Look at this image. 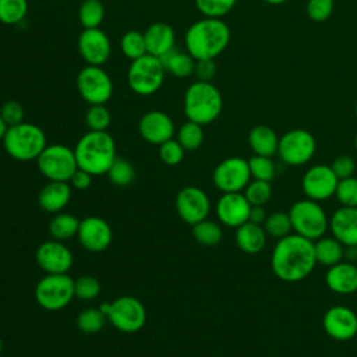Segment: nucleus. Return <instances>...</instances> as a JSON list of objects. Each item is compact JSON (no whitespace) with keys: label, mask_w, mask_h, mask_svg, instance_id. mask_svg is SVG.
Segmentation results:
<instances>
[{"label":"nucleus","mask_w":357,"mask_h":357,"mask_svg":"<svg viewBox=\"0 0 357 357\" xmlns=\"http://www.w3.org/2000/svg\"><path fill=\"white\" fill-rule=\"evenodd\" d=\"M146 52L155 57H163L172 49H174V29L166 22H153L144 32Z\"/></svg>","instance_id":"24"},{"label":"nucleus","mask_w":357,"mask_h":357,"mask_svg":"<svg viewBox=\"0 0 357 357\" xmlns=\"http://www.w3.org/2000/svg\"><path fill=\"white\" fill-rule=\"evenodd\" d=\"M1 351H3V340L0 337V354H1Z\"/></svg>","instance_id":"54"},{"label":"nucleus","mask_w":357,"mask_h":357,"mask_svg":"<svg viewBox=\"0 0 357 357\" xmlns=\"http://www.w3.org/2000/svg\"><path fill=\"white\" fill-rule=\"evenodd\" d=\"M266 211L264 206H251L250 209V218L248 220L252 223H258V225H264L265 219H266Z\"/></svg>","instance_id":"51"},{"label":"nucleus","mask_w":357,"mask_h":357,"mask_svg":"<svg viewBox=\"0 0 357 357\" xmlns=\"http://www.w3.org/2000/svg\"><path fill=\"white\" fill-rule=\"evenodd\" d=\"M28 13V0H0V22L20 24Z\"/></svg>","instance_id":"37"},{"label":"nucleus","mask_w":357,"mask_h":357,"mask_svg":"<svg viewBox=\"0 0 357 357\" xmlns=\"http://www.w3.org/2000/svg\"><path fill=\"white\" fill-rule=\"evenodd\" d=\"M335 197L342 206H357V177L340 178L336 185Z\"/></svg>","instance_id":"43"},{"label":"nucleus","mask_w":357,"mask_h":357,"mask_svg":"<svg viewBox=\"0 0 357 357\" xmlns=\"http://www.w3.org/2000/svg\"><path fill=\"white\" fill-rule=\"evenodd\" d=\"M248 167L251 173V178L255 180H264V181H272L276 174V166L269 156H261L254 155L248 159Z\"/></svg>","instance_id":"39"},{"label":"nucleus","mask_w":357,"mask_h":357,"mask_svg":"<svg viewBox=\"0 0 357 357\" xmlns=\"http://www.w3.org/2000/svg\"><path fill=\"white\" fill-rule=\"evenodd\" d=\"M176 209L181 220L192 226L208 218L211 201L206 192L199 187L185 185L176 197Z\"/></svg>","instance_id":"14"},{"label":"nucleus","mask_w":357,"mask_h":357,"mask_svg":"<svg viewBox=\"0 0 357 357\" xmlns=\"http://www.w3.org/2000/svg\"><path fill=\"white\" fill-rule=\"evenodd\" d=\"M77 89L86 103L106 105L113 93V82L102 66L86 64L77 75Z\"/></svg>","instance_id":"11"},{"label":"nucleus","mask_w":357,"mask_h":357,"mask_svg":"<svg viewBox=\"0 0 357 357\" xmlns=\"http://www.w3.org/2000/svg\"><path fill=\"white\" fill-rule=\"evenodd\" d=\"M92 178H93V176L91 173H88V172H85V170L78 167L77 172L71 176L68 183L75 190H86V188L91 187Z\"/></svg>","instance_id":"50"},{"label":"nucleus","mask_w":357,"mask_h":357,"mask_svg":"<svg viewBox=\"0 0 357 357\" xmlns=\"http://www.w3.org/2000/svg\"><path fill=\"white\" fill-rule=\"evenodd\" d=\"M194 74L197 75L198 81H208L211 82L216 74V64L215 59H204L195 60V70Z\"/></svg>","instance_id":"49"},{"label":"nucleus","mask_w":357,"mask_h":357,"mask_svg":"<svg viewBox=\"0 0 357 357\" xmlns=\"http://www.w3.org/2000/svg\"><path fill=\"white\" fill-rule=\"evenodd\" d=\"M160 60L165 70L177 78H185L194 74L195 59L188 52L172 49L169 53L160 57Z\"/></svg>","instance_id":"29"},{"label":"nucleus","mask_w":357,"mask_h":357,"mask_svg":"<svg viewBox=\"0 0 357 357\" xmlns=\"http://www.w3.org/2000/svg\"><path fill=\"white\" fill-rule=\"evenodd\" d=\"M74 293L75 297L82 301L95 300L100 293V283L96 278L84 275L74 280Z\"/></svg>","instance_id":"44"},{"label":"nucleus","mask_w":357,"mask_h":357,"mask_svg":"<svg viewBox=\"0 0 357 357\" xmlns=\"http://www.w3.org/2000/svg\"><path fill=\"white\" fill-rule=\"evenodd\" d=\"M165 73L162 60L146 53L131 61L127 71V82L134 93L149 96L160 89L165 81Z\"/></svg>","instance_id":"7"},{"label":"nucleus","mask_w":357,"mask_h":357,"mask_svg":"<svg viewBox=\"0 0 357 357\" xmlns=\"http://www.w3.org/2000/svg\"><path fill=\"white\" fill-rule=\"evenodd\" d=\"M74 297V279L67 273H46L35 287V300L46 311H60Z\"/></svg>","instance_id":"9"},{"label":"nucleus","mask_w":357,"mask_h":357,"mask_svg":"<svg viewBox=\"0 0 357 357\" xmlns=\"http://www.w3.org/2000/svg\"><path fill=\"white\" fill-rule=\"evenodd\" d=\"M184 148L177 139H167L159 145V158L167 166H176L181 163L184 158Z\"/></svg>","instance_id":"45"},{"label":"nucleus","mask_w":357,"mask_h":357,"mask_svg":"<svg viewBox=\"0 0 357 357\" xmlns=\"http://www.w3.org/2000/svg\"><path fill=\"white\" fill-rule=\"evenodd\" d=\"M78 227L79 220L77 219V216L66 212H59L52 218L49 223V234L53 240L66 241L77 236Z\"/></svg>","instance_id":"30"},{"label":"nucleus","mask_w":357,"mask_h":357,"mask_svg":"<svg viewBox=\"0 0 357 357\" xmlns=\"http://www.w3.org/2000/svg\"><path fill=\"white\" fill-rule=\"evenodd\" d=\"M192 237L197 240V243L206 247H212L220 243L223 237V231L220 225H218L216 222L204 219L192 225Z\"/></svg>","instance_id":"32"},{"label":"nucleus","mask_w":357,"mask_h":357,"mask_svg":"<svg viewBox=\"0 0 357 357\" xmlns=\"http://www.w3.org/2000/svg\"><path fill=\"white\" fill-rule=\"evenodd\" d=\"M248 145L254 155L272 158L275 153H278L279 137L273 128L259 124L251 128L248 134Z\"/></svg>","instance_id":"27"},{"label":"nucleus","mask_w":357,"mask_h":357,"mask_svg":"<svg viewBox=\"0 0 357 357\" xmlns=\"http://www.w3.org/2000/svg\"><path fill=\"white\" fill-rule=\"evenodd\" d=\"M77 237L85 250L91 252H102L110 245L113 231L103 218L88 216L79 220Z\"/></svg>","instance_id":"19"},{"label":"nucleus","mask_w":357,"mask_h":357,"mask_svg":"<svg viewBox=\"0 0 357 357\" xmlns=\"http://www.w3.org/2000/svg\"><path fill=\"white\" fill-rule=\"evenodd\" d=\"M314 252L317 265H324L326 268L343 261L344 245L332 237H321L314 241Z\"/></svg>","instance_id":"28"},{"label":"nucleus","mask_w":357,"mask_h":357,"mask_svg":"<svg viewBox=\"0 0 357 357\" xmlns=\"http://www.w3.org/2000/svg\"><path fill=\"white\" fill-rule=\"evenodd\" d=\"M328 289L337 294H353L357 291V265L350 261H340L328 268L325 273Z\"/></svg>","instance_id":"23"},{"label":"nucleus","mask_w":357,"mask_h":357,"mask_svg":"<svg viewBox=\"0 0 357 357\" xmlns=\"http://www.w3.org/2000/svg\"><path fill=\"white\" fill-rule=\"evenodd\" d=\"M265 3H268V4H273V6H278V4H283V3H286L287 0H264Z\"/></svg>","instance_id":"53"},{"label":"nucleus","mask_w":357,"mask_h":357,"mask_svg":"<svg viewBox=\"0 0 357 357\" xmlns=\"http://www.w3.org/2000/svg\"><path fill=\"white\" fill-rule=\"evenodd\" d=\"M138 131L146 142L160 145L165 141L173 138L174 123L165 112L149 110L139 119Z\"/></svg>","instance_id":"21"},{"label":"nucleus","mask_w":357,"mask_h":357,"mask_svg":"<svg viewBox=\"0 0 357 357\" xmlns=\"http://www.w3.org/2000/svg\"><path fill=\"white\" fill-rule=\"evenodd\" d=\"M36 165L49 181H70L78 169L74 149L63 144L46 145L38 156Z\"/></svg>","instance_id":"10"},{"label":"nucleus","mask_w":357,"mask_h":357,"mask_svg":"<svg viewBox=\"0 0 357 357\" xmlns=\"http://www.w3.org/2000/svg\"><path fill=\"white\" fill-rule=\"evenodd\" d=\"M7 128H8V126L6 124V121L3 120V117L0 116V141L4 138V134H6Z\"/></svg>","instance_id":"52"},{"label":"nucleus","mask_w":357,"mask_h":357,"mask_svg":"<svg viewBox=\"0 0 357 357\" xmlns=\"http://www.w3.org/2000/svg\"><path fill=\"white\" fill-rule=\"evenodd\" d=\"M107 322V317L103 310L99 308H86L81 311L77 317V326L84 333H98L103 329Z\"/></svg>","instance_id":"35"},{"label":"nucleus","mask_w":357,"mask_h":357,"mask_svg":"<svg viewBox=\"0 0 357 357\" xmlns=\"http://www.w3.org/2000/svg\"><path fill=\"white\" fill-rule=\"evenodd\" d=\"M317 149L314 135L303 128H294L279 138L278 155L289 166H301L311 160Z\"/></svg>","instance_id":"12"},{"label":"nucleus","mask_w":357,"mask_h":357,"mask_svg":"<svg viewBox=\"0 0 357 357\" xmlns=\"http://www.w3.org/2000/svg\"><path fill=\"white\" fill-rule=\"evenodd\" d=\"M36 264L46 273H67L73 266V252L59 240L42 243L35 252Z\"/></svg>","instance_id":"17"},{"label":"nucleus","mask_w":357,"mask_h":357,"mask_svg":"<svg viewBox=\"0 0 357 357\" xmlns=\"http://www.w3.org/2000/svg\"><path fill=\"white\" fill-rule=\"evenodd\" d=\"M329 166L339 180L351 177L356 172V160L350 155H340L335 158Z\"/></svg>","instance_id":"48"},{"label":"nucleus","mask_w":357,"mask_h":357,"mask_svg":"<svg viewBox=\"0 0 357 357\" xmlns=\"http://www.w3.org/2000/svg\"><path fill=\"white\" fill-rule=\"evenodd\" d=\"M0 116L8 127L24 121V107L17 100H7L0 107Z\"/></svg>","instance_id":"47"},{"label":"nucleus","mask_w":357,"mask_h":357,"mask_svg":"<svg viewBox=\"0 0 357 357\" xmlns=\"http://www.w3.org/2000/svg\"><path fill=\"white\" fill-rule=\"evenodd\" d=\"M230 29L220 18L204 17L195 21L185 32L184 43L195 60L215 59L229 45Z\"/></svg>","instance_id":"2"},{"label":"nucleus","mask_w":357,"mask_h":357,"mask_svg":"<svg viewBox=\"0 0 357 357\" xmlns=\"http://www.w3.org/2000/svg\"><path fill=\"white\" fill-rule=\"evenodd\" d=\"M107 321L120 332L135 333L142 329L146 321L144 304L134 296H120L110 303L100 305Z\"/></svg>","instance_id":"8"},{"label":"nucleus","mask_w":357,"mask_h":357,"mask_svg":"<svg viewBox=\"0 0 357 357\" xmlns=\"http://www.w3.org/2000/svg\"><path fill=\"white\" fill-rule=\"evenodd\" d=\"M291 222L293 233L300 234L311 241L321 238L329 229V218L319 202L304 198L294 202L287 212Z\"/></svg>","instance_id":"6"},{"label":"nucleus","mask_w":357,"mask_h":357,"mask_svg":"<svg viewBox=\"0 0 357 357\" xmlns=\"http://www.w3.org/2000/svg\"><path fill=\"white\" fill-rule=\"evenodd\" d=\"M332 236L344 247H357V206H340L329 218Z\"/></svg>","instance_id":"22"},{"label":"nucleus","mask_w":357,"mask_h":357,"mask_svg":"<svg viewBox=\"0 0 357 357\" xmlns=\"http://www.w3.org/2000/svg\"><path fill=\"white\" fill-rule=\"evenodd\" d=\"M305 10L312 21H325L333 11V0H308Z\"/></svg>","instance_id":"46"},{"label":"nucleus","mask_w":357,"mask_h":357,"mask_svg":"<svg viewBox=\"0 0 357 357\" xmlns=\"http://www.w3.org/2000/svg\"><path fill=\"white\" fill-rule=\"evenodd\" d=\"M213 184L222 192H241L251 180L248 160L240 156L223 159L212 173Z\"/></svg>","instance_id":"13"},{"label":"nucleus","mask_w":357,"mask_h":357,"mask_svg":"<svg viewBox=\"0 0 357 357\" xmlns=\"http://www.w3.org/2000/svg\"><path fill=\"white\" fill-rule=\"evenodd\" d=\"M223 109L219 89L208 81L192 82L184 93V114L187 120L201 126L215 121Z\"/></svg>","instance_id":"4"},{"label":"nucleus","mask_w":357,"mask_h":357,"mask_svg":"<svg viewBox=\"0 0 357 357\" xmlns=\"http://www.w3.org/2000/svg\"><path fill=\"white\" fill-rule=\"evenodd\" d=\"M78 167L92 176L106 174L116 159V142L107 131H88L84 134L75 148Z\"/></svg>","instance_id":"3"},{"label":"nucleus","mask_w":357,"mask_h":357,"mask_svg":"<svg viewBox=\"0 0 357 357\" xmlns=\"http://www.w3.org/2000/svg\"><path fill=\"white\" fill-rule=\"evenodd\" d=\"M251 204L243 192H223L216 204V216L220 223L237 229L248 222Z\"/></svg>","instance_id":"20"},{"label":"nucleus","mask_w":357,"mask_h":357,"mask_svg":"<svg viewBox=\"0 0 357 357\" xmlns=\"http://www.w3.org/2000/svg\"><path fill=\"white\" fill-rule=\"evenodd\" d=\"M78 20L84 29L99 28L105 20V6L100 0H84L78 10Z\"/></svg>","instance_id":"31"},{"label":"nucleus","mask_w":357,"mask_h":357,"mask_svg":"<svg viewBox=\"0 0 357 357\" xmlns=\"http://www.w3.org/2000/svg\"><path fill=\"white\" fill-rule=\"evenodd\" d=\"M266 231L262 225L245 222L236 229V244L237 247L250 255L261 252L266 244Z\"/></svg>","instance_id":"26"},{"label":"nucleus","mask_w":357,"mask_h":357,"mask_svg":"<svg viewBox=\"0 0 357 357\" xmlns=\"http://www.w3.org/2000/svg\"><path fill=\"white\" fill-rule=\"evenodd\" d=\"M120 49H121V53L131 61L146 54L148 52H146L144 32L134 31V29L127 31L120 39Z\"/></svg>","instance_id":"33"},{"label":"nucleus","mask_w":357,"mask_h":357,"mask_svg":"<svg viewBox=\"0 0 357 357\" xmlns=\"http://www.w3.org/2000/svg\"><path fill=\"white\" fill-rule=\"evenodd\" d=\"M106 174L112 184L117 187H126L132 183L135 177V170H134V166L127 159L116 156V159L110 165Z\"/></svg>","instance_id":"36"},{"label":"nucleus","mask_w":357,"mask_h":357,"mask_svg":"<svg viewBox=\"0 0 357 357\" xmlns=\"http://www.w3.org/2000/svg\"><path fill=\"white\" fill-rule=\"evenodd\" d=\"M317 266L314 241L290 233L279 238L272 250L271 268L283 282H300L308 278Z\"/></svg>","instance_id":"1"},{"label":"nucleus","mask_w":357,"mask_h":357,"mask_svg":"<svg viewBox=\"0 0 357 357\" xmlns=\"http://www.w3.org/2000/svg\"><path fill=\"white\" fill-rule=\"evenodd\" d=\"M354 145H356V149H357V134H356V138H354Z\"/></svg>","instance_id":"55"},{"label":"nucleus","mask_w":357,"mask_h":357,"mask_svg":"<svg viewBox=\"0 0 357 357\" xmlns=\"http://www.w3.org/2000/svg\"><path fill=\"white\" fill-rule=\"evenodd\" d=\"M264 229L269 237L276 240L286 237L287 234L293 233L290 216L286 212H273L269 213L264 222Z\"/></svg>","instance_id":"38"},{"label":"nucleus","mask_w":357,"mask_h":357,"mask_svg":"<svg viewBox=\"0 0 357 357\" xmlns=\"http://www.w3.org/2000/svg\"><path fill=\"white\" fill-rule=\"evenodd\" d=\"M112 116L105 105H89L85 113V123L91 131H106Z\"/></svg>","instance_id":"42"},{"label":"nucleus","mask_w":357,"mask_h":357,"mask_svg":"<svg viewBox=\"0 0 357 357\" xmlns=\"http://www.w3.org/2000/svg\"><path fill=\"white\" fill-rule=\"evenodd\" d=\"M78 52L86 64L102 66L110 57L112 43L100 28H88L78 36Z\"/></svg>","instance_id":"18"},{"label":"nucleus","mask_w":357,"mask_h":357,"mask_svg":"<svg viewBox=\"0 0 357 357\" xmlns=\"http://www.w3.org/2000/svg\"><path fill=\"white\" fill-rule=\"evenodd\" d=\"M354 113H356V117H357V103H356V107H354Z\"/></svg>","instance_id":"56"},{"label":"nucleus","mask_w":357,"mask_h":357,"mask_svg":"<svg viewBox=\"0 0 357 357\" xmlns=\"http://www.w3.org/2000/svg\"><path fill=\"white\" fill-rule=\"evenodd\" d=\"M356 265H357V261H356Z\"/></svg>","instance_id":"57"},{"label":"nucleus","mask_w":357,"mask_h":357,"mask_svg":"<svg viewBox=\"0 0 357 357\" xmlns=\"http://www.w3.org/2000/svg\"><path fill=\"white\" fill-rule=\"evenodd\" d=\"M177 141L184 148V151H197L204 142L202 126L187 120L180 126L177 131Z\"/></svg>","instance_id":"34"},{"label":"nucleus","mask_w":357,"mask_h":357,"mask_svg":"<svg viewBox=\"0 0 357 357\" xmlns=\"http://www.w3.org/2000/svg\"><path fill=\"white\" fill-rule=\"evenodd\" d=\"M195 7L204 17L222 18L229 14L236 6L237 0H194Z\"/></svg>","instance_id":"41"},{"label":"nucleus","mask_w":357,"mask_h":357,"mask_svg":"<svg viewBox=\"0 0 357 357\" xmlns=\"http://www.w3.org/2000/svg\"><path fill=\"white\" fill-rule=\"evenodd\" d=\"M325 333L337 342H347L357 335V314L346 305H332L322 317Z\"/></svg>","instance_id":"16"},{"label":"nucleus","mask_w":357,"mask_h":357,"mask_svg":"<svg viewBox=\"0 0 357 357\" xmlns=\"http://www.w3.org/2000/svg\"><path fill=\"white\" fill-rule=\"evenodd\" d=\"M337 181L339 178L335 176L331 166L315 165L304 173L301 188L307 198L319 202L335 195Z\"/></svg>","instance_id":"15"},{"label":"nucleus","mask_w":357,"mask_h":357,"mask_svg":"<svg viewBox=\"0 0 357 357\" xmlns=\"http://www.w3.org/2000/svg\"><path fill=\"white\" fill-rule=\"evenodd\" d=\"M3 141L6 152L15 160H36L46 148L43 130L33 123H20L7 128Z\"/></svg>","instance_id":"5"},{"label":"nucleus","mask_w":357,"mask_h":357,"mask_svg":"<svg viewBox=\"0 0 357 357\" xmlns=\"http://www.w3.org/2000/svg\"><path fill=\"white\" fill-rule=\"evenodd\" d=\"M71 199V185L68 181H49L38 194L39 206L49 213L61 212Z\"/></svg>","instance_id":"25"},{"label":"nucleus","mask_w":357,"mask_h":357,"mask_svg":"<svg viewBox=\"0 0 357 357\" xmlns=\"http://www.w3.org/2000/svg\"><path fill=\"white\" fill-rule=\"evenodd\" d=\"M244 195L251 206H264L272 195V187L269 181L264 180H250L247 187L244 188Z\"/></svg>","instance_id":"40"}]
</instances>
